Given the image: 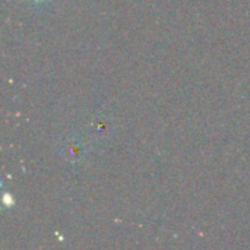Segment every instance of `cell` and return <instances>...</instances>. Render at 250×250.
<instances>
[{
	"mask_svg": "<svg viewBox=\"0 0 250 250\" xmlns=\"http://www.w3.org/2000/svg\"><path fill=\"white\" fill-rule=\"evenodd\" d=\"M107 126H108V122L105 119H101V120H97L95 122V127H94V135L95 136H105L107 135Z\"/></svg>",
	"mask_w": 250,
	"mask_h": 250,
	"instance_id": "cell-2",
	"label": "cell"
},
{
	"mask_svg": "<svg viewBox=\"0 0 250 250\" xmlns=\"http://www.w3.org/2000/svg\"><path fill=\"white\" fill-rule=\"evenodd\" d=\"M85 154H86L85 145L82 144L81 138L75 132H72L67 136V139H66V142L63 145V157H64V160L67 163L75 164V163H79L81 160H83Z\"/></svg>",
	"mask_w": 250,
	"mask_h": 250,
	"instance_id": "cell-1",
	"label": "cell"
},
{
	"mask_svg": "<svg viewBox=\"0 0 250 250\" xmlns=\"http://www.w3.org/2000/svg\"><path fill=\"white\" fill-rule=\"evenodd\" d=\"M32 1H37V3H41V1H45V0H32Z\"/></svg>",
	"mask_w": 250,
	"mask_h": 250,
	"instance_id": "cell-3",
	"label": "cell"
}]
</instances>
